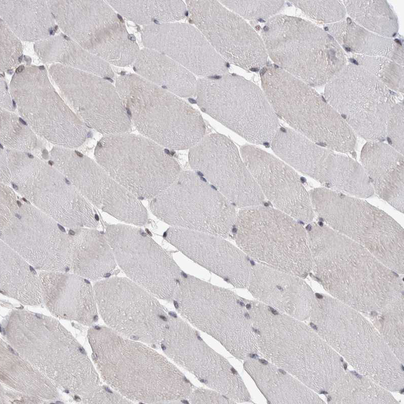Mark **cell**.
<instances>
[{
    "label": "cell",
    "instance_id": "cell-39",
    "mask_svg": "<svg viewBox=\"0 0 404 404\" xmlns=\"http://www.w3.org/2000/svg\"><path fill=\"white\" fill-rule=\"evenodd\" d=\"M34 49L44 63L62 65L105 79L114 76L108 63L86 50L63 33L35 42Z\"/></svg>",
    "mask_w": 404,
    "mask_h": 404
},
{
    "label": "cell",
    "instance_id": "cell-38",
    "mask_svg": "<svg viewBox=\"0 0 404 404\" xmlns=\"http://www.w3.org/2000/svg\"><path fill=\"white\" fill-rule=\"evenodd\" d=\"M2 293L29 306L43 302L39 275L22 257L1 240Z\"/></svg>",
    "mask_w": 404,
    "mask_h": 404
},
{
    "label": "cell",
    "instance_id": "cell-25",
    "mask_svg": "<svg viewBox=\"0 0 404 404\" xmlns=\"http://www.w3.org/2000/svg\"><path fill=\"white\" fill-rule=\"evenodd\" d=\"M191 168L234 206L262 205L265 197L235 144L218 133L205 136L189 149Z\"/></svg>",
    "mask_w": 404,
    "mask_h": 404
},
{
    "label": "cell",
    "instance_id": "cell-23",
    "mask_svg": "<svg viewBox=\"0 0 404 404\" xmlns=\"http://www.w3.org/2000/svg\"><path fill=\"white\" fill-rule=\"evenodd\" d=\"M49 158L92 205L128 224H147V211L139 198L96 161L75 149L55 146Z\"/></svg>",
    "mask_w": 404,
    "mask_h": 404
},
{
    "label": "cell",
    "instance_id": "cell-33",
    "mask_svg": "<svg viewBox=\"0 0 404 404\" xmlns=\"http://www.w3.org/2000/svg\"><path fill=\"white\" fill-rule=\"evenodd\" d=\"M1 19L21 40L37 42L54 35L56 21L47 1L0 0Z\"/></svg>",
    "mask_w": 404,
    "mask_h": 404
},
{
    "label": "cell",
    "instance_id": "cell-30",
    "mask_svg": "<svg viewBox=\"0 0 404 404\" xmlns=\"http://www.w3.org/2000/svg\"><path fill=\"white\" fill-rule=\"evenodd\" d=\"M246 288L257 300L296 318H304L315 303L303 278L258 263L252 266Z\"/></svg>",
    "mask_w": 404,
    "mask_h": 404
},
{
    "label": "cell",
    "instance_id": "cell-7",
    "mask_svg": "<svg viewBox=\"0 0 404 404\" xmlns=\"http://www.w3.org/2000/svg\"><path fill=\"white\" fill-rule=\"evenodd\" d=\"M115 87L138 131L161 146L190 149L206 136L201 114L181 97L135 74L119 76Z\"/></svg>",
    "mask_w": 404,
    "mask_h": 404
},
{
    "label": "cell",
    "instance_id": "cell-35",
    "mask_svg": "<svg viewBox=\"0 0 404 404\" xmlns=\"http://www.w3.org/2000/svg\"><path fill=\"white\" fill-rule=\"evenodd\" d=\"M0 351L1 381L5 386L43 400L59 398L54 383L2 338Z\"/></svg>",
    "mask_w": 404,
    "mask_h": 404
},
{
    "label": "cell",
    "instance_id": "cell-43",
    "mask_svg": "<svg viewBox=\"0 0 404 404\" xmlns=\"http://www.w3.org/2000/svg\"><path fill=\"white\" fill-rule=\"evenodd\" d=\"M356 64L375 76L390 89L403 93V66L389 59L380 57L352 55Z\"/></svg>",
    "mask_w": 404,
    "mask_h": 404
},
{
    "label": "cell",
    "instance_id": "cell-14",
    "mask_svg": "<svg viewBox=\"0 0 404 404\" xmlns=\"http://www.w3.org/2000/svg\"><path fill=\"white\" fill-rule=\"evenodd\" d=\"M48 75L43 66H19L10 84L12 99L20 117L38 137L55 146L75 149L85 142L88 128L56 91Z\"/></svg>",
    "mask_w": 404,
    "mask_h": 404
},
{
    "label": "cell",
    "instance_id": "cell-28",
    "mask_svg": "<svg viewBox=\"0 0 404 404\" xmlns=\"http://www.w3.org/2000/svg\"><path fill=\"white\" fill-rule=\"evenodd\" d=\"M164 238L188 258L236 288H246L252 267L248 257L225 238L171 227Z\"/></svg>",
    "mask_w": 404,
    "mask_h": 404
},
{
    "label": "cell",
    "instance_id": "cell-19",
    "mask_svg": "<svg viewBox=\"0 0 404 404\" xmlns=\"http://www.w3.org/2000/svg\"><path fill=\"white\" fill-rule=\"evenodd\" d=\"M270 143L283 162L324 188L361 198L374 193L358 162L318 144L292 128L280 126Z\"/></svg>",
    "mask_w": 404,
    "mask_h": 404
},
{
    "label": "cell",
    "instance_id": "cell-44",
    "mask_svg": "<svg viewBox=\"0 0 404 404\" xmlns=\"http://www.w3.org/2000/svg\"><path fill=\"white\" fill-rule=\"evenodd\" d=\"M291 3L311 19L326 25L342 20L346 14L340 1H293Z\"/></svg>",
    "mask_w": 404,
    "mask_h": 404
},
{
    "label": "cell",
    "instance_id": "cell-27",
    "mask_svg": "<svg viewBox=\"0 0 404 404\" xmlns=\"http://www.w3.org/2000/svg\"><path fill=\"white\" fill-rule=\"evenodd\" d=\"M145 48L173 60L193 75L210 77L227 73L228 63L193 25L172 22L144 26Z\"/></svg>",
    "mask_w": 404,
    "mask_h": 404
},
{
    "label": "cell",
    "instance_id": "cell-10",
    "mask_svg": "<svg viewBox=\"0 0 404 404\" xmlns=\"http://www.w3.org/2000/svg\"><path fill=\"white\" fill-rule=\"evenodd\" d=\"M231 233L237 246L258 264L302 278L310 274L306 229L277 209L260 205L241 209Z\"/></svg>",
    "mask_w": 404,
    "mask_h": 404
},
{
    "label": "cell",
    "instance_id": "cell-11",
    "mask_svg": "<svg viewBox=\"0 0 404 404\" xmlns=\"http://www.w3.org/2000/svg\"><path fill=\"white\" fill-rule=\"evenodd\" d=\"M1 239L40 271H70L64 226L1 183Z\"/></svg>",
    "mask_w": 404,
    "mask_h": 404
},
{
    "label": "cell",
    "instance_id": "cell-48",
    "mask_svg": "<svg viewBox=\"0 0 404 404\" xmlns=\"http://www.w3.org/2000/svg\"><path fill=\"white\" fill-rule=\"evenodd\" d=\"M187 400L191 403H235L221 393L201 388H194Z\"/></svg>",
    "mask_w": 404,
    "mask_h": 404
},
{
    "label": "cell",
    "instance_id": "cell-13",
    "mask_svg": "<svg viewBox=\"0 0 404 404\" xmlns=\"http://www.w3.org/2000/svg\"><path fill=\"white\" fill-rule=\"evenodd\" d=\"M95 161L139 199H152L180 173L178 162L163 147L142 136L104 135L94 149Z\"/></svg>",
    "mask_w": 404,
    "mask_h": 404
},
{
    "label": "cell",
    "instance_id": "cell-17",
    "mask_svg": "<svg viewBox=\"0 0 404 404\" xmlns=\"http://www.w3.org/2000/svg\"><path fill=\"white\" fill-rule=\"evenodd\" d=\"M149 208L171 227L226 238L237 212L234 206L196 173L181 171L174 181L151 199Z\"/></svg>",
    "mask_w": 404,
    "mask_h": 404
},
{
    "label": "cell",
    "instance_id": "cell-36",
    "mask_svg": "<svg viewBox=\"0 0 404 404\" xmlns=\"http://www.w3.org/2000/svg\"><path fill=\"white\" fill-rule=\"evenodd\" d=\"M324 29L343 50L354 55L385 57L403 66V47L398 39L369 31L349 17L326 25Z\"/></svg>",
    "mask_w": 404,
    "mask_h": 404
},
{
    "label": "cell",
    "instance_id": "cell-49",
    "mask_svg": "<svg viewBox=\"0 0 404 404\" xmlns=\"http://www.w3.org/2000/svg\"><path fill=\"white\" fill-rule=\"evenodd\" d=\"M43 403V400L30 396L16 390L5 389L1 385L0 403Z\"/></svg>",
    "mask_w": 404,
    "mask_h": 404
},
{
    "label": "cell",
    "instance_id": "cell-16",
    "mask_svg": "<svg viewBox=\"0 0 404 404\" xmlns=\"http://www.w3.org/2000/svg\"><path fill=\"white\" fill-rule=\"evenodd\" d=\"M64 33L109 64H133L139 52L135 37L115 11L103 1H47Z\"/></svg>",
    "mask_w": 404,
    "mask_h": 404
},
{
    "label": "cell",
    "instance_id": "cell-22",
    "mask_svg": "<svg viewBox=\"0 0 404 404\" xmlns=\"http://www.w3.org/2000/svg\"><path fill=\"white\" fill-rule=\"evenodd\" d=\"M106 236L128 278L156 297L172 301L182 272L171 256L140 228L108 224Z\"/></svg>",
    "mask_w": 404,
    "mask_h": 404
},
{
    "label": "cell",
    "instance_id": "cell-2",
    "mask_svg": "<svg viewBox=\"0 0 404 404\" xmlns=\"http://www.w3.org/2000/svg\"><path fill=\"white\" fill-rule=\"evenodd\" d=\"M312 277L335 297L358 308H398L403 281L365 248L321 221L306 228Z\"/></svg>",
    "mask_w": 404,
    "mask_h": 404
},
{
    "label": "cell",
    "instance_id": "cell-24",
    "mask_svg": "<svg viewBox=\"0 0 404 404\" xmlns=\"http://www.w3.org/2000/svg\"><path fill=\"white\" fill-rule=\"evenodd\" d=\"M194 26L227 62L248 71L267 65L262 37L244 19L216 1H187Z\"/></svg>",
    "mask_w": 404,
    "mask_h": 404
},
{
    "label": "cell",
    "instance_id": "cell-4",
    "mask_svg": "<svg viewBox=\"0 0 404 404\" xmlns=\"http://www.w3.org/2000/svg\"><path fill=\"white\" fill-rule=\"evenodd\" d=\"M260 76L274 112L292 129L333 150L354 152L356 134L313 87L276 65L265 66Z\"/></svg>",
    "mask_w": 404,
    "mask_h": 404
},
{
    "label": "cell",
    "instance_id": "cell-50",
    "mask_svg": "<svg viewBox=\"0 0 404 404\" xmlns=\"http://www.w3.org/2000/svg\"><path fill=\"white\" fill-rule=\"evenodd\" d=\"M12 95L10 92L8 91L7 83L1 77V107L8 111L13 112L14 110L15 105L13 99H12Z\"/></svg>",
    "mask_w": 404,
    "mask_h": 404
},
{
    "label": "cell",
    "instance_id": "cell-47",
    "mask_svg": "<svg viewBox=\"0 0 404 404\" xmlns=\"http://www.w3.org/2000/svg\"><path fill=\"white\" fill-rule=\"evenodd\" d=\"M403 104H402L390 116L386 132V140L388 144L401 154H403Z\"/></svg>",
    "mask_w": 404,
    "mask_h": 404
},
{
    "label": "cell",
    "instance_id": "cell-5",
    "mask_svg": "<svg viewBox=\"0 0 404 404\" xmlns=\"http://www.w3.org/2000/svg\"><path fill=\"white\" fill-rule=\"evenodd\" d=\"M180 316L244 361L259 352L244 298L182 272L172 298Z\"/></svg>",
    "mask_w": 404,
    "mask_h": 404
},
{
    "label": "cell",
    "instance_id": "cell-18",
    "mask_svg": "<svg viewBox=\"0 0 404 404\" xmlns=\"http://www.w3.org/2000/svg\"><path fill=\"white\" fill-rule=\"evenodd\" d=\"M93 287L98 312L107 326L131 340L159 347L169 311L157 297L123 277L102 279Z\"/></svg>",
    "mask_w": 404,
    "mask_h": 404
},
{
    "label": "cell",
    "instance_id": "cell-41",
    "mask_svg": "<svg viewBox=\"0 0 404 404\" xmlns=\"http://www.w3.org/2000/svg\"><path fill=\"white\" fill-rule=\"evenodd\" d=\"M350 18L364 28L379 35L393 38L397 35L398 22L396 14L385 1L342 2Z\"/></svg>",
    "mask_w": 404,
    "mask_h": 404
},
{
    "label": "cell",
    "instance_id": "cell-37",
    "mask_svg": "<svg viewBox=\"0 0 404 404\" xmlns=\"http://www.w3.org/2000/svg\"><path fill=\"white\" fill-rule=\"evenodd\" d=\"M256 355L245 360L243 367L269 403L307 401L309 393L299 382L287 372Z\"/></svg>",
    "mask_w": 404,
    "mask_h": 404
},
{
    "label": "cell",
    "instance_id": "cell-34",
    "mask_svg": "<svg viewBox=\"0 0 404 404\" xmlns=\"http://www.w3.org/2000/svg\"><path fill=\"white\" fill-rule=\"evenodd\" d=\"M133 69L143 79L180 97L195 95L197 80L194 75L157 51L147 48L140 50Z\"/></svg>",
    "mask_w": 404,
    "mask_h": 404
},
{
    "label": "cell",
    "instance_id": "cell-12",
    "mask_svg": "<svg viewBox=\"0 0 404 404\" xmlns=\"http://www.w3.org/2000/svg\"><path fill=\"white\" fill-rule=\"evenodd\" d=\"M195 95L204 112L249 142L270 143L280 127L263 90L242 76L198 79Z\"/></svg>",
    "mask_w": 404,
    "mask_h": 404
},
{
    "label": "cell",
    "instance_id": "cell-3",
    "mask_svg": "<svg viewBox=\"0 0 404 404\" xmlns=\"http://www.w3.org/2000/svg\"><path fill=\"white\" fill-rule=\"evenodd\" d=\"M87 336L101 379L131 402L187 399L194 388L175 365L148 345L105 326H91Z\"/></svg>",
    "mask_w": 404,
    "mask_h": 404
},
{
    "label": "cell",
    "instance_id": "cell-6",
    "mask_svg": "<svg viewBox=\"0 0 404 404\" xmlns=\"http://www.w3.org/2000/svg\"><path fill=\"white\" fill-rule=\"evenodd\" d=\"M1 183L11 185L21 196L64 227L97 228L92 205L51 163L29 153L3 148Z\"/></svg>",
    "mask_w": 404,
    "mask_h": 404
},
{
    "label": "cell",
    "instance_id": "cell-20",
    "mask_svg": "<svg viewBox=\"0 0 404 404\" xmlns=\"http://www.w3.org/2000/svg\"><path fill=\"white\" fill-rule=\"evenodd\" d=\"M159 347L173 362L199 381L236 402H251L250 395L236 370L211 347L186 320L169 311Z\"/></svg>",
    "mask_w": 404,
    "mask_h": 404
},
{
    "label": "cell",
    "instance_id": "cell-15",
    "mask_svg": "<svg viewBox=\"0 0 404 404\" xmlns=\"http://www.w3.org/2000/svg\"><path fill=\"white\" fill-rule=\"evenodd\" d=\"M324 97L354 133L368 141L386 140L388 121L403 104L402 93L351 62L325 85Z\"/></svg>",
    "mask_w": 404,
    "mask_h": 404
},
{
    "label": "cell",
    "instance_id": "cell-1",
    "mask_svg": "<svg viewBox=\"0 0 404 404\" xmlns=\"http://www.w3.org/2000/svg\"><path fill=\"white\" fill-rule=\"evenodd\" d=\"M5 340L58 388L84 403H122L104 384L86 352L55 318L25 310L11 311L2 323Z\"/></svg>",
    "mask_w": 404,
    "mask_h": 404
},
{
    "label": "cell",
    "instance_id": "cell-45",
    "mask_svg": "<svg viewBox=\"0 0 404 404\" xmlns=\"http://www.w3.org/2000/svg\"><path fill=\"white\" fill-rule=\"evenodd\" d=\"M225 7L243 19L251 20H268L283 8L284 1H222Z\"/></svg>",
    "mask_w": 404,
    "mask_h": 404
},
{
    "label": "cell",
    "instance_id": "cell-26",
    "mask_svg": "<svg viewBox=\"0 0 404 404\" xmlns=\"http://www.w3.org/2000/svg\"><path fill=\"white\" fill-rule=\"evenodd\" d=\"M240 153L264 197L275 208L300 222H312L315 214L310 196L295 170L253 145L244 144Z\"/></svg>",
    "mask_w": 404,
    "mask_h": 404
},
{
    "label": "cell",
    "instance_id": "cell-40",
    "mask_svg": "<svg viewBox=\"0 0 404 404\" xmlns=\"http://www.w3.org/2000/svg\"><path fill=\"white\" fill-rule=\"evenodd\" d=\"M121 15L144 26L176 22L188 15L181 1H107Z\"/></svg>",
    "mask_w": 404,
    "mask_h": 404
},
{
    "label": "cell",
    "instance_id": "cell-31",
    "mask_svg": "<svg viewBox=\"0 0 404 404\" xmlns=\"http://www.w3.org/2000/svg\"><path fill=\"white\" fill-rule=\"evenodd\" d=\"M361 162L374 192L403 213V154L383 141H368L361 150Z\"/></svg>",
    "mask_w": 404,
    "mask_h": 404
},
{
    "label": "cell",
    "instance_id": "cell-8",
    "mask_svg": "<svg viewBox=\"0 0 404 404\" xmlns=\"http://www.w3.org/2000/svg\"><path fill=\"white\" fill-rule=\"evenodd\" d=\"M261 35L275 65L313 87L325 85L347 63L327 31L300 18L275 15L267 21Z\"/></svg>",
    "mask_w": 404,
    "mask_h": 404
},
{
    "label": "cell",
    "instance_id": "cell-9",
    "mask_svg": "<svg viewBox=\"0 0 404 404\" xmlns=\"http://www.w3.org/2000/svg\"><path fill=\"white\" fill-rule=\"evenodd\" d=\"M320 221L361 245L399 274L404 271L403 228L361 198L324 187L309 192Z\"/></svg>",
    "mask_w": 404,
    "mask_h": 404
},
{
    "label": "cell",
    "instance_id": "cell-21",
    "mask_svg": "<svg viewBox=\"0 0 404 404\" xmlns=\"http://www.w3.org/2000/svg\"><path fill=\"white\" fill-rule=\"evenodd\" d=\"M48 75L61 95L88 128L105 135L126 133L132 122L115 86L105 78L60 64Z\"/></svg>",
    "mask_w": 404,
    "mask_h": 404
},
{
    "label": "cell",
    "instance_id": "cell-29",
    "mask_svg": "<svg viewBox=\"0 0 404 404\" xmlns=\"http://www.w3.org/2000/svg\"><path fill=\"white\" fill-rule=\"evenodd\" d=\"M43 300L56 317L93 325L98 310L93 287L88 279L73 273L40 271Z\"/></svg>",
    "mask_w": 404,
    "mask_h": 404
},
{
    "label": "cell",
    "instance_id": "cell-32",
    "mask_svg": "<svg viewBox=\"0 0 404 404\" xmlns=\"http://www.w3.org/2000/svg\"><path fill=\"white\" fill-rule=\"evenodd\" d=\"M68 229L70 272L94 281L112 275L117 264L105 233L96 228Z\"/></svg>",
    "mask_w": 404,
    "mask_h": 404
},
{
    "label": "cell",
    "instance_id": "cell-46",
    "mask_svg": "<svg viewBox=\"0 0 404 404\" xmlns=\"http://www.w3.org/2000/svg\"><path fill=\"white\" fill-rule=\"evenodd\" d=\"M1 71H8L18 66L23 53L21 40L1 19Z\"/></svg>",
    "mask_w": 404,
    "mask_h": 404
},
{
    "label": "cell",
    "instance_id": "cell-42",
    "mask_svg": "<svg viewBox=\"0 0 404 404\" xmlns=\"http://www.w3.org/2000/svg\"><path fill=\"white\" fill-rule=\"evenodd\" d=\"M37 135L20 116L1 109V142L4 148L26 153L42 149Z\"/></svg>",
    "mask_w": 404,
    "mask_h": 404
}]
</instances>
